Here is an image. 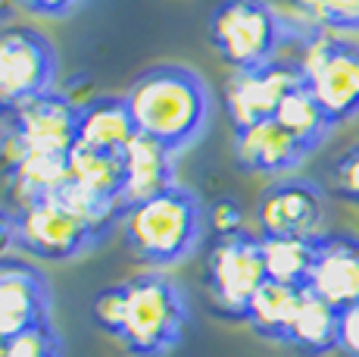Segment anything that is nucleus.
<instances>
[{
    "mask_svg": "<svg viewBox=\"0 0 359 357\" xmlns=\"http://www.w3.org/2000/svg\"><path fill=\"white\" fill-rule=\"evenodd\" d=\"M297 70L334 126L359 119V41L313 32L297 44Z\"/></svg>",
    "mask_w": 359,
    "mask_h": 357,
    "instance_id": "obj_5",
    "label": "nucleus"
},
{
    "mask_svg": "<svg viewBox=\"0 0 359 357\" xmlns=\"http://www.w3.org/2000/svg\"><path fill=\"white\" fill-rule=\"evenodd\" d=\"M13 4H19L22 10L34 13V16L60 19V16H66V13H72L75 6H79V0H13Z\"/></svg>",
    "mask_w": 359,
    "mask_h": 357,
    "instance_id": "obj_27",
    "label": "nucleus"
},
{
    "mask_svg": "<svg viewBox=\"0 0 359 357\" xmlns=\"http://www.w3.org/2000/svg\"><path fill=\"white\" fill-rule=\"evenodd\" d=\"M0 357H4V339H0Z\"/></svg>",
    "mask_w": 359,
    "mask_h": 357,
    "instance_id": "obj_29",
    "label": "nucleus"
},
{
    "mask_svg": "<svg viewBox=\"0 0 359 357\" xmlns=\"http://www.w3.org/2000/svg\"><path fill=\"white\" fill-rule=\"evenodd\" d=\"M128 113L137 135L165 144L172 154L200 138L212 113L206 82L194 70L163 63L141 72L126 91Z\"/></svg>",
    "mask_w": 359,
    "mask_h": 357,
    "instance_id": "obj_2",
    "label": "nucleus"
},
{
    "mask_svg": "<svg viewBox=\"0 0 359 357\" xmlns=\"http://www.w3.org/2000/svg\"><path fill=\"white\" fill-rule=\"evenodd\" d=\"M262 257H266V276L285 285L309 288L316 264V242L306 238H262Z\"/></svg>",
    "mask_w": 359,
    "mask_h": 357,
    "instance_id": "obj_21",
    "label": "nucleus"
},
{
    "mask_svg": "<svg viewBox=\"0 0 359 357\" xmlns=\"http://www.w3.org/2000/svg\"><path fill=\"white\" fill-rule=\"evenodd\" d=\"M203 229L206 223L200 201L178 185L141 204H131L122 214L126 245L135 251L137 260L150 266H169L191 257Z\"/></svg>",
    "mask_w": 359,
    "mask_h": 357,
    "instance_id": "obj_4",
    "label": "nucleus"
},
{
    "mask_svg": "<svg viewBox=\"0 0 359 357\" xmlns=\"http://www.w3.org/2000/svg\"><path fill=\"white\" fill-rule=\"evenodd\" d=\"M79 107L69 94L44 91L6 113L0 132V163L13 169L29 154L69 157L79 135Z\"/></svg>",
    "mask_w": 359,
    "mask_h": 357,
    "instance_id": "obj_6",
    "label": "nucleus"
},
{
    "mask_svg": "<svg viewBox=\"0 0 359 357\" xmlns=\"http://www.w3.org/2000/svg\"><path fill=\"white\" fill-rule=\"evenodd\" d=\"M297 85H303V75L297 63H285V60H272L257 70H234L231 79L225 82V110L231 116V126L244 129L272 119L281 100Z\"/></svg>",
    "mask_w": 359,
    "mask_h": 357,
    "instance_id": "obj_11",
    "label": "nucleus"
},
{
    "mask_svg": "<svg viewBox=\"0 0 359 357\" xmlns=\"http://www.w3.org/2000/svg\"><path fill=\"white\" fill-rule=\"evenodd\" d=\"M303 294H306V288H300V285H285V283H275V279H266L259 285V292L253 294L244 320L250 323L253 332L262 335V339L285 345L297 313H300Z\"/></svg>",
    "mask_w": 359,
    "mask_h": 357,
    "instance_id": "obj_17",
    "label": "nucleus"
},
{
    "mask_svg": "<svg viewBox=\"0 0 359 357\" xmlns=\"http://www.w3.org/2000/svg\"><path fill=\"white\" fill-rule=\"evenodd\" d=\"M122 178H126V169H122V157L116 154H100V150H88L79 148L69 154V185L88 191L94 197H103V201H113L122 207ZM126 210V207H122Z\"/></svg>",
    "mask_w": 359,
    "mask_h": 357,
    "instance_id": "obj_19",
    "label": "nucleus"
},
{
    "mask_svg": "<svg viewBox=\"0 0 359 357\" xmlns=\"http://www.w3.org/2000/svg\"><path fill=\"white\" fill-rule=\"evenodd\" d=\"M175 154L165 144L147 138V135H135L131 144L122 150V207L141 204L147 197H156L175 185Z\"/></svg>",
    "mask_w": 359,
    "mask_h": 357,
    "instance_id": "obj_15",
    "label": "nucleus"
},
{
    "mask_svg": "<svg viewBox=\"0 0 359 357\" xmlns=\"http://www.w3.org/2000/svg\"><path fill=\"white\" fill-rule=\"evenodd\" d=\"M303 144L287 129L278 126V119H262L253 126L234 129V160L247 173L262 176H285L294 167L306 160Z\"/></svg>",
    "mask_w": 359,
    "mask_h": 357,
    "instance_id": "obj_14",
    "label": "nucleus"
},
{
    "mask_svg": "<svg viewBox=\"0 0 359 357\" xmlns=\"http://www.w3.org/2000/svg\"><path fill=\"white\" fill-rule=\"evenodd\" d=\"M203 223L216 238L238 235V232H244V210H241V204L234 197H219L203 214Z\"/></svg>",
    "mask_w": 359,
    "mask_h": 357,
    "instance_id": "obj_25",
    "label": "nucleus"
},
{
    "mask_svg": "<svg viewBox=\"0 0 359 357\" xmlns=\"http://www.w3.org/2000/svg\"><path fill=\"white\" fill-rule=\"evenodd\" d=\"M297 13L309 25L331 35L359 32V0H294Z\"/></svg>",
    "mask_w": 359,
    "mask_h": 357,
    "instance_id": "obj_22",
    "label": "nucleus"
},
{
    "mask_svg": "<svg viewBox=\"0 0 359 357\" xmlns=\"http://www.w3.org/2000/svg\"><path fill=\"white\" fill-rule=\"evenodd\" d=\"M341 357H359V301L350 304L347 311H341L337 320V348Z\"/></svg>",
    "mask_w": 359,
    "mask_h": 357,
    "instance_id": "obj_26",
    "label": "nucleus"
},
{
    "mask_svg": "<svg viewBox=\"0 0 359 357\" xmlns=\"http://www.w3.org/2000/svg\"><path fill=\"white\" fill-rule=\"evenodd\" d=\"M4 6H6V0H0V13H4Z\"/></svg>",
    "mask_w": 359,
    "mask_h": 357,
    "instance_id": "obj_30",
    "label": "nucleus"
},
{
    "mask_svg": "<svg viewBox=\"0 0 359 357\" xmlns=\"http://www.w3.org/2000/svg\"><path fill=\"white\" fill-rule=\"evenodd\" d=\"M47 323V283L34 266L4 260L0 264V339Z\"/></svg>",
    "mask_w": 359,
    "mask_h": 357,
    "instance_id": "obj_13",
    "label": "nucleus"
},
{
    "mask_svg": "<svg viewBox=\"0 0 359 357\" xmlns=\"http://www.w3.org/2000/svg\"><path fill=\"white\" fill-rule=\"evenodd\" d=\"M16 235L25 254L60 264V260L81 257L85 251L97 248L103 232L81 214H75L63 197L50 195L16 210Z\"/></svg>",
    "mask_w": 359,
    "mask_h": 357,
    "instance_id": "obj_8",
    "label": "nucleus"
},
{
    "mask_svg": "<svg viewBox=\"0 0 359 357\" xmlns=\"http://www.w3.org/2000/svg\"><path fill=\"white\" fill-rule=\"evenodd\" d=\"M272 119H278V126L287 129V132L303 144L306 154H313V150L331 135V129H334L331 116L319 107V100L306 91V85H297L294 91L281 100L278 113H275Z\"/></svg>",
    "mask_w": 359,
    "mask_h": 357,
    "instance_id": "obj_20",
    "label": "nucleus"
},
{
    "mask_svg": "<svg viewBox=\"0 0 359 357\" xmlns=\"http://www.w3.org/2000/svg\"><path fill=\"white\" fill-rule=\"evenodd\" d=\"M4 357H63V342L50 323H41V326L6 339Z\"/></svg>",
    "mask_w": 359,
    "mask_h": 357,
    "instance_id": "obj_23",
    "label": "nucleus"
},
{
    "mask_svg": "<svg viewBox=\"0 0 359 357\" xmlns=\"http://www.w3.org/2000/svg\"><path fill=\"white\" fill-rule=\"evenodd\" d=\"M309 292L319 294L337 311L359 301V235H322L316 242V264L309 276Z\"/></svg>",
    "mask_w": 359,
    "mask_h": 357,
    "instance_id": "obj_12",
    "label": "nucleus"
},
{
    "mask_svg": "<svg viewBox=\"0 0 359 357\" xmlns=\"http://www.w3.org/2000/svg\"><path fill=\"white\" fill-rule=\"evenodd\" d=\"M331 185L344 201L359 207V141L350 144L334 163H331Z\"/></svg>",
    "mask_w": 359,
    "mask_h": 357,
    "instance_id": "obj_24",
    "label": "nucleus"
},
{
    "mask_svg": "<svg viewBox=\"0 0 359 357\" xmlns=\"http://www.w3.org/2000/svg\"><path fill=\"white\" fill-rule=\"evenodd\" d=\"M313 32L297 13L287 16L269 0H222L210 16V44L219 57L234 70H257L278 57V51L291 41H306Z\"/></svg>",
    "mask_w": 359,
    "mask_h": 357,
    "instance_id": "obj_3",
    "label": "nucleus"
},
{
    "mask_svg": "<svg viewBox=\"0 0 359 357\" xmlns=\"http://www.w3.org/2000/svg\"><path fill=\"white\" fill-rule=\"evenodd\" d=\"M337 320H341V311L306 288L300 313H297L285 345L294 348L300 357H322V354L334 351L337 348Z\"/></svg>",
    "mask_w": 359,
    "mask_h": 357,
    "instance_id": "obj_18",
    "label": "nucleus"
},
{
    "mask_svg": "<svg viewBox=\"0 0 359 357\" xmlns=\"http://www.w3.org/2000/svg\"><path fill=\"white\" fill-rule=\"evenodd\" d=\"M266 279L262 238L250 235L247 229L229 238H216L206 254V292L212 307L229 320L247 317V307Z\"/></svg>",
    "mask_w": 359,
    "mask_h": 357,
    "instance_id": "obj_7",
    "label": "nucleus"
},
{
    "mask_svg": "<svg viewBox=\"0 0 359 357\" xmlns=\"http://www.w3.org/2000/svg\"><path fill=\"white\" fill-rule=\"evenodd\" d=\"M91 320L131 357H163L188 329V301L169 276L147 270L103 288L91 304Z\"/></svg>",
    "mask_w": 359,
    "mask_h": 357,
    "instance_id": "obj_1",
    "label": "nucleus"
},
{
    "mask_svg": "<svg viewBox=\"0 0 359 357\" xmlns=\"http://www.w3.org/2000/svg\"><path fill=\"white\" fill-rule=\"evenodd\" d=\"M328 204L325 191L313 178L285 176L259 195L257 223L262 238H306L319 242L325 235Z\"/></svg>",
    "mask_w": 359,
    "mask_h": 357,
    "instance_id": "obj_10",
    "label": "nucleus"
},
{
    "mask_svg": "<svg viewBox=\"0 0 359 357\" xmlns=\"http://www.w3.org/2000/svg\"><path fill=\"white\" fill-rule=\"evenodd\" d=\"M13 248H19V235H16V214H6L0 207V264L10 260Z\"/></svg>",
    "mask_w": 359,
    "mask_h": 357,
    "instance_id": "obj_28",
    "label": "nucleus"
},
{
    "mask_svg": "<svg viewBox=\"0 0 359 357\" xmlns=\"http://www.w3.org/2000/svg\"><path fill=\"white\" fill-rule=\"evenodd\" d=\"M135 135L137 129L126 98H91L79 107V135H75L79 148L122 157V150L128 148Z\"/></svg>",
    "mask_w": 359,
    "mask_h": 357,
    "instance_id": "obj_16",
    "label": "nucleus"
},
{
    "mask_svg": "<svg viewBox=\"0 0 359 357\" xmlns=\"http://www.w3.org/2000/svg\"><path fill=\"white\" fill-rule=\"evenodd\" d=\"M57 79V51L44 32L32 25L0 29V113H13L25 100L50 91Z\"/></svg>",
    "mask_w": 359,
    "mask_h": 357,
    "instance_id": "obj_9",
    "label": "nucleus"
}]
</instances>
